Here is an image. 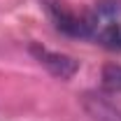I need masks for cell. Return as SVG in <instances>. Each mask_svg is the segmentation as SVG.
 <instances>
[{
	"label": "cell",
	"instance_id": "obj_2",
	"mask_svg": "<svg viewBox=\"0 0 121 121\" xmlns=\"http://www.w3.org/2000/svg\"><path fill=\"white\" fill-rule=\"evenodd\" d=\"M30 51H33L35 58L40 60V65H44L51 75L60 77V79H70L79 70V63L75 58H70V56H65V54L49 51V49H44V47H40V44H33Z\"/></svg>",
	"mask_w": 121,
	"mask_h": 121
},
{
	"label": "cell",
	"instance_id": "obj_1",
	"mask_svg": "<svg viewBox=\"0 0 121 121\" xmlns=\"http://www.w3.org/2000/svg\"><path fill=\"white\" fill-rule=\"evenodd\" d=\"M51 14L56 21V28L68 33V35L89 37L93 33H98V16L93 14H72V12L58 9V7H51Z\"/></svg>",
	"mask_w": 121,
	"mask_h": 121
},
{
	"label": "cell",
	"instance_id": "obj_5",
	"mask_svg": "<svg viewBox=\"0 0 121 121\" xmlns=\"http://www.w3.org/2000/svg\"><path fill=\"white\" fill-rule=\"evenodd\" d=\"M98 40L109 49H121V30L117 23H107L105 28L98 33Z\"/></svg>",
	"mask_w": 121,
	"mask_h": 121
},
{
	"label": "cell",
	"instance_id": "obj_3",
	"mask_svg": "<svg viewBox=\"0 0 121 121\" xmlns=\"http://www.w3.org/2000/svg\"><path fill=\"white\" fill-rule=\"evenodd\" d=\"M84 109L93 121H121V109L98 95H84Z\"/></svg>",
	"mask_w": 121,
	"mask_h": 121
},
{
	"label": "cell",
	"instance_id": "obj_4",
	"mask_svg": "<svg viewBox=\"0 0 121 121\" xmlns=\"http://www.w3.org/2000/svg\"><path fill=\"white\" fill-rule=\"evenodd\" d=\"M103 86L112 93H119L121 91V65L109 63L103 68Z\"/></svg>",
	"mask_w": 121,
	"mask_h": 121
}]
</instances>
